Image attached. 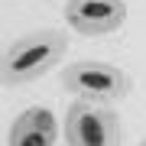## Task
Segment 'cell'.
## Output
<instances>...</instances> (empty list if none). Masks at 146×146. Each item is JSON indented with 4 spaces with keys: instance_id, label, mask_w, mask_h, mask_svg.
Wrapping results in <instances>:
<instances>
[{
    "instance_id": "obj_3",
    "label": "cell",
    "mask_w": 146,
    "mask_h": 146,
    "mask_svg": "<svg viewBox=\"0 0 146 146\" xmlns=\"http://www.w3.org/2000/svg\"><path fill=\"white\" fill-rule=\"evenodd\" d=\"M62 133L68 146H120V117L104 101L75 98L65 110Z\"/></svg>"
},
{
    "instance_id": "obj_5",
    "label": "cell",
    "mask_w": 146,
    "mask_h": 146,
    "mask_svg": "<svg viewBox=\"0 0 146 146\" xmlns=\"http://www.w3.org/2000/svg\"><path fill=\"white\" fill-rule=\"evenodd\" d=\"M58 133V120L49 107H26L13 120L7 146H55Z\"/></svg>"
},
{
    "instance_id": "obj_1",
    "label": "cell",
    "mask_w": 146,
    "mask_h": 146,
    "mask_svg": "<svg viewBox=\"0 0 146 146\" xmlns=\"http://www.w3.org/2000/svg\"><path fill=\"white\" fill-rule=\"evenodd\" d=\"M68 52V36L62 29H33L26 36H20L16 42H10V49L3 52V62H0V81L7 88H16V84H29L49 75L52 68L62 62V55Z\"/></svg>"
},
{
    "instance_id": "obj_2",
    "label": "cell",
    "mask_w": 146,
    "mask_h": 146,
    "mask_svg": "<svg viewBox=\"0 0 146 146\" xmlns=\"http://www.w3.org/2000/svg\"><path fill=\"white\" fill-rule=\"evenodd\" d=\"M58 81H62V88L72 98H84V101L117 104V101H123L130 94V75L110 62H98V58L65 65Z\"/></svg>"
},
{
    "instance_id": "obj_4",
    "label": "cell",
    "mask_w": 146,
    "mask_h": 146,
    "mask_svg": "<svg viewBox=\"0 0 146 146\" xmlns=\"http://www.w3.org/2000/svg\"><path fill=\"white\" fill-rule=\"evenodd\" d=\"M65 23L78 36L98 39L110 36L127 23V3L123 0H65Z\"/></svg>"
},
{
    "instance_id": "obj_6",
    "label": "cell",
    "mask_w": 146,
    "mask_h": 146,
    "mask_svg": "<svg viewBox=\"0 0 146 146\" xmlns=\"http://www.w3.org/2000/svg\"><path fill=\"white\" fill-rule=\"evenodd\" d=\"M140 146H146V136H143V140H140Z\"/></svg>"
}]
</instances>
